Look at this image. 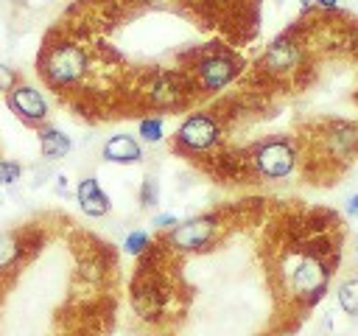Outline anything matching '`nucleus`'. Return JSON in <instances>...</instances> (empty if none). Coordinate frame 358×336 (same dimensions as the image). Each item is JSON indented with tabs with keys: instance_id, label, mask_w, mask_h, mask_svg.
Returning <instances> with one entry per match:
<instances>
[{
	"instance_id": "11",
	"label": "nucleus",
	"mask_w": 358,
	"mask_h": 336,
	"mask_svg": "<svg viewBox=\"0 0 358 336\" xmlns=\"http://www.w3.org/2000/svg\"><path fill=\"white\" fill-rule=\"evenodd\" d=\"M101 160L103 162H117V165H134L143 162V146L134 134H109L101 146Z\"/></svg>"
},
{
	"instance_id": "3",
	"label": "nucleus",
	"mask_w": 358,
	"mask_h": 336,
	"mask_svg": "<svg viewBox=\"0 0 358 336\" xmlns=\"http://www.w3.org/2000/svg\"><path fill=\"white\" fill-rule=\"evenodd\" d=\"M90 67H92V59L87 53V48L73 36L48 39L39 53V62H36L42 81L56 92L78 90L84 84V78L90 76Z\"/></svg>"
},
{
	"instance_id": "17",
	"label": "nucleus",
	"mask_w": 358,
	"mask_h": 336,
	"mask_svg": "<svg viewBox=\"0 0 358 336\" xmlns=\"http://www.w3.org/2000/svg\"><path fill=\"white\" fill-rule=\"evenodd\" d=\"M148 246H151V235H148L145 230H131V232L126 235V241H123L126 255H134V258H140Z\"/></svg>"
},
{
	"instance_id": "15",
	"label": "nucleus",
	"mask_w": 358,
	"mask_h": 336,
	"mask_svg": "<svg viewBox=\"0 0 358 336\" xmlns=\"http://www.w3.org/2000/svg\"><path fill=\"white\" fill-rule=\"evenodd\" d=\"M137 134H140L143 143H151L154 146V143H159L165 137V120L159 115H143L137 120Z\"/></svg>"
},
{
	"instance_id": "12",
	"label": "nucleus",
	"mask_w": 358,
	"mask_h": 336,
	"mask_svg": "<svg viewBox=\"0 0 358 336\" xmlns=\"http://www.w3.org/2000/svg\"><path fill=\"white\" fill-rule=\"evenodd\" d=\"M36 140H39V154L45 162H59L73 151V140L67 132H62L59 126L42 123L36 129Z\"/></svg>"
},
{
	"instance_id": "8",
	"label": "nucleus",
	"mask_w": 358,
	"mask_h": 336,
	"mask_svg": "<svg viewBox=\"0 0 358 336\" xmlns=\"http://www.w3.org/2000/svg\"><path fill=\"white\" fill-rule=\"evenodd\" d=\"M224 227L227 224H224V216L218 210L199 213V216H190V218L179 221L173 230H168L159 238V246L162 249H171V252H182V255L204 252V249L215 246V241L221 238Z\"/></svg>"
},
{
	"instance_id": "10",
	"label": "nucleus",
	"mask_w": 358,
	"mask_h": 336,
	"mask_svg": "<svg viewBox=\"0 0 358 336\" xmlns=\"http://www.w3.org/2000/svg\"><path fill=\"white\" fill-rule=\"evenodd\" d=\"M76 202H78L81 213L90 216V218H103V216H109V210H112L109 193L101 188L98 176H92V174L78 179V185H76Z\"/></svg>"
},
{
	"instance_id": "18",
	"label": "nucleus",
	"mask_w": 358,
	"mask_h": 336,
	"mask_svg": "<svg viewBox=\"0 0 358 336\" xmlns=\"http://www.w3.org/2000/svg\"><path fill=\"white\" fill-rule=\"evenodd\" d=\"M20 179H22V162L8 160V157H0V188L17 185Z\"/></svg>"
},
{
	"instance_id": "21",
	"label": "nucleus",
	"mask_w": 358,
	"mask_h": 336,
	"mask_svg": "<svg viewBox=\"0 0 358 336\" xmlns=\"http://www.w3.org/2000/svg\"><path fill=\"white\" fill-rule=\"evenodd\" d=\"M50 176V162H45V165H34V179H31V185L34 188H39V185H45V179Z\"/></svg>"
},
{
	"instance_id": "7",
	"label": "nucleus",
	"mask_w": 358,
	"mask_h": 336,
	"mask_svg": "<svg viewBox=\"0 0 358 336\" xmlns=\"http://www.w3.org/2000/svg\"><path fill=\"white\" fill-rule=\"evenodd\" d=\"M221 140H224V123L215 115V109H196L173 132L171 151L182 157H210L221 146Z\"/></svg>"
},
{
	"instance_id": "1",
	"label": "nucleus",
	"mask_w": 358,
	"mask_h": 336,
	"mask_svg": "<svg viewBox=\"0 0 358 336\" xmlns=\"http://www.w3.org/2000/svg\"><path fill=\"white\" fill-rule=\"evenodd\" d=\"M299 143H305V162L316 165L313 179L319 176H336L347 165L358 160V120L352 118H322L313 123L310 134H305Z\"/></svg>"
},
{
	"instance_id": "9",
	"label": "nucleus",
	"mask_w": 358,
	"mask_h": 336,
	"mask_svg": "<svg viewBox=\"0 0 358 336\" xmlns=\"http://www.w3.org/2000/svg\"><path fill=\"white\" fill-rule=\"evenodd\" d=\"M6 106L31 129H39L42 123H48V115H50L45 95L34 84H22V81L6 92Z\"/></svg>"
},
{
	"instance_id": "22",
	"label": "nucleus",
	"mask_w": 358,
	"mask_h": 336,
	"mask_svg": "<svg viewBox=\"0 0 358 336\" xmlns=\"http://www.w3.org/2000/svg\"><path fill=\"white\" fill-rule=\"evenodd\" d=\"M344 216H350V218H355V216H358V193L344 204Z\"/></svg>"
},
{
	"instance_id": "20",
	"label": "nucleus",
	"mask_w": 358,
	"mask_h": 336,
	"mask_svg": "<svg viewBox=\"0 0 358 336\" xmlns=\"http://www.w3.org/2000/svg\"><path fill=\"white\" fill-rule=\"evenodd\" d=\"M151 224H154L157 230H162V232H168V230H173V227L179 224V218H176L173 213H157V216L151 218Z\"/></svg>"
},
{
	"instance_id": "2",
	"label": "nucleus",
	"mask_w": 358,
	"mask_h": 336,
	"mask_svg": "<svg viewBox=\"0 0 358 336\" xmlns=\"http://www.w3.org/2000/svg\"><path fill=\"white\" fill-rule=\"evenodd\" d=\"M310 67V45H308V25L299 20V25L285 28L280 36H274L260 59L255 62L257 78L268 84H282V81H299V76Z\"/></svg>"
},
{
	"instance_id": "25",
	"label": "nucleus",
	"mask_w": 358,
	"mask_h": 336,
	"mask_svg": "<svg viewBox=\"0 0 358 336\" xmlns=\"http://www.w3.org/2000/svg\"><path fill=\"white\" fill-rule=\"evenodd\" d=\"M355 255H358V244H355Z\"/></svg>"
},
{
	"instance_id": "16",
	"label": "nucleus",
	"mask_w": 358,
	"mask_h": 336,
	"mask_svg": "<svg viewBox=\"0 0 358 336\" xmlns=\"http://www.w3.org/2000/svg\"><path fill=\"white\" fill-rule=\"evenodd\" d=\"M137 202L143 210H151L159 204V179L157 176H143L140 190H137Z\"/></svg>"
},
{
	"instance_id": "6",
	"label": "nucleus",
	"mask_w": 358,
	"mask_h": 336,
	"mask_svg": "<svg viewBox=\"0 0 358 336\" xmlns=\"http://www.w3.org/2000/svg\"><path fill=\"white\" fill-rule=\"evenodd\" d=\"M243 160L252 176L277 182L294 174L302 160V148L294 134H266L243 151Z\"/></svg>"
},
{
	"instance_id": "4",
	"label": "nucleus",
	"mask_w": 358,
	"mask_h": 336,
	"mask_svg": "<svg viewBox=\"0 0 358 336\" xmlns=\"http://www.w3.org/2000/svg\"><path fill=\"white\" fill-rule=\"evenodd\" d=\"M182 59L199 95H215L243 73V59L229 45H221V42L199 45L187 50Z\"/></svg>"
},
{
	"instance_id": "14",
	"label": "nucleus",
	"mask_w": 358,
	"mask_h": 336,
	"mask_svg": "<svg viewBox=\"0 0 358 336\" xmlns=\"http://www.w3.org/2000/svg\"><path fill=\"white\" fill-rule=\"evenodd\" d=\"M336 300H338V308H341L347 316H358V272H350V274L338 283Z\"/></svg>"
},
{
	"instance_id": "24",
	"label": "nucleus",
	"mask_w": 358,
	"mask_h": 336,
	"mask_svg": "<svg viewBox=\"0 0 358 336\" xmlns=\"http://www.w3.org/2000/svg\"><path fill=\"white\" fill-rule=\"evenodd\" d=\"M302 3V11H310V6H313V0H299Z\"/></svg>"
},
{
	"instance_id": "26",
	"label": "nucleus",
	"mask_w": 358,
	"mask_h": 336,
	"mask_svg": "<svg viewBox=\"0 0 358 336\" xmlns=\"http://www.w3.org/2000/svg\"><path fill=\"white\" fill-rule=\"evenodd\" d=\"M0 204H3V196H0Z\"/></svg>"
},
{
	"instance_id": "19",
	"label": "nucleus",
	"mask_w": 358,
	"mask_h": 336,
	"mask_svg": "<svg viewBox=\"0 0 358 336\" xmlns=\"http://www.w3.org/2000/svg\"><path fill=\"white\" fill-rule=\"evenodd\" d=\"M17 84H20V73H17L11 64H3V62H0V92L6 95V92L14 90Z\"/></svg>"
},
{
	"instance_id": "13",
	"label": "nucleus",
	"mask_w": 358,
	"mask_h": 336,
	"mask_svg": "<svg viewBox=\"0 0 358 336\" xmlns=\"http://www.w3.org/2000/svg\"><path fill=\"white\" fill-rule=\"evenodd\" d=\"M25 252H28V244H25L22 232H11V230L0 232V274L14 269L25 258Z\"/></svg>"
},
{
	"instance_id": "23",
	"label": "nucleus",
	"mask_w": 358,
	"mask_h": 336,
	"mask_svg": "<svg viewBox=\"0 0 358 336\" xmlns=\"http://www.w3.org/2000/svg\"><path fill=\"white\" fill-rule=\"evenodd\" d=\"M313 6L319 11H336L338 8V0H313Z\"/></svg>"
},
{
	"instance_id": "5",
	"label": "nucleus",
	"mask_w": 358,
	"mask_h": 336,
	"mask_svg": "<svg viewBox=\"0 0 358 336\" xmlns=\"http://www.w3.org/2000/svg\"><path fill=\"white\" fill-rule=\"evenodd\" d=\"M134 92L143 106L157 109V112H179V109L190 106L193 98H199L193 78L185 67H176V70L154 67L140 78Z\"/></svg>"
}]
</instances>
